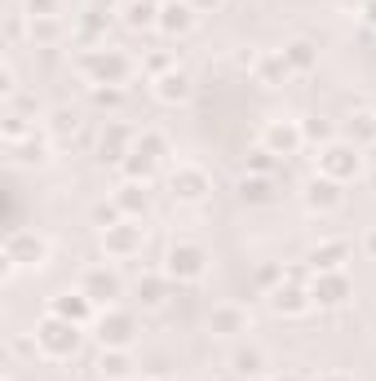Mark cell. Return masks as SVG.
<instances>
[{
	"label": "cell",
	"mask_w": 376,
	"mask_h": 381,
	"mask_svg": "<svg viewBox=\"0 0 376 381\" xmlns=\"http://www.w3.org/2000/svg\"><path fill=\"white\" fill-rule=\"evenodd\" d=\"M40 346H44V355H71L76 350V324L71 319H49L40 328Z\"/></svg>",
	"instance_id": "obj_1"
},
{
	"label": "cell",
	"mask_w": 376,
	"mask_h": 381,
	"mask_svg": "<svg viewBox=\"0 0 376 381\" xmlns=\"http://www.w3.org/2000/svg\"><path fill=\"white\" fill-rule=\"evenodd\" d=\"M27 9H31V18H49L54 14V0H27Z\"/></svg>",
	"instance_id": "obj_2"
}]
</instances>
